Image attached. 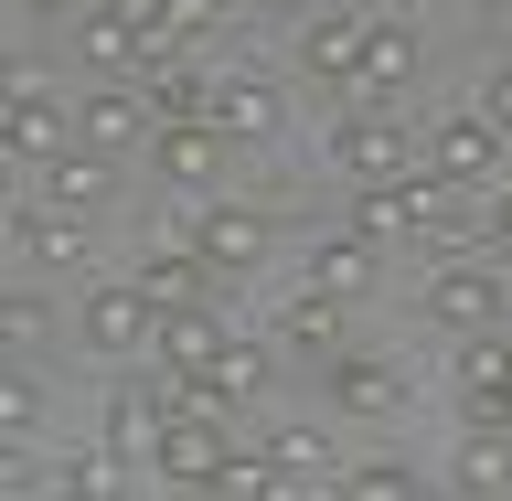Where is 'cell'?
Listing matches in <instances>:
<instances>
[{"mask_svg": "<svg viewBox=\"0 0 512 501\" xmlns=\"http://www.w3.org/2000/svg\"><path fill=\"white\" fill-rule=\"evenodd\" d=\"M320 160H331V182H352V192H384V182H416V139L384 107H342L331 118V139H320Z\"/></svg>", "mask_w": 512, "mask_h": 501, "instance_id": "6da1fadb", "label": "cell"}, {"mask_svg": "<svg viewBox=\"0 0 512 501\" xmlns=\"http://www.w3.org/2000/svg\"><path fill=\"white\" fill-rule=\"evenodd\" d=\"M235 459H246V438H235V427H224L203 395H182V416H171V438H160L150 470L171 480V491H203V501H214V480L235 470Z\"/></svg>", "mask_w": 512, "mask_h": 501, "instance_id": "7a4b0ae2", "label": "cell"}, {"mask_svg": "<svg viewBox=\"0 0 512 501\" xmlns=\"http://www.w3.org/2000/svg\"><path fill=\"white\" fill-rule=\"evenodd\" d=\"M75 342H86V352H107V363L150 352V342H160L150 288H139V278H107V288H86V299H75Z\"/></svg>", "mask_w": 512, "mask_h": 501, "instance_id": "3957f363", "label": "cell"}, {"mask_svg": "<svg viewBox=\"0 0 512 501\" xmlns=\"http://www.w3.org/2000/svg\"><path fill=\"white\" fill-rule=\"evenodd\" d=\"M416 150H427L416 171H427V182H448V192H491V182H502V128H480L470 107H459V118H438Z\"/></svg>", "mask_w": 512, "mask_h": 501, "instance_id": "277c9868", "label": "cell"}, {"mask_svg": "<svg viewBox=\"0 0 512 501\" xmlns=\"http://www.w3.org/2000/svg\"><path fill=\"white\" fill-rule=\"evenodd\" d=\"M416 310L438 320V331H502V267H480V256H448V267H427V299Z\"/></svg>", "mask_w": 512, "mask_h": 501, "instance_id": "5b68a950", "label": "cell"}, {"mask_svg": "<svg viewBox=\"0 0 512 501\" xmlns=\"http://www.w3.org/2000/svg\"><path fill=\"white\" fill-rule=\"evenodd\" d=\"M267 235H278V214H256V203H203L182 246L203 256L214 278H256V267H267Z\"/></svg>", "mask_w": 512, "mask_h": 501, "instance_id": "8992f818", "label": "cell"}, {"mask_svg": "<svg viewBox=\"0 0 512 501\" xmlns=\"http://www.w3.org/2000/svg\"><path fill=\"white\" fill-rule=\"evenodd\" d=\"M214 128L235 139V150H278V139H288V86L267 75V64L214 75Z\"/></svg>", "mask_w": 512, "mask_h": 501, "instance_id": "52a82bcc", "label": "cell"}, {"mask_svg": "<svg viewBox=\"0 0 512 501\" xmlns=\"http://www.w3.org/2000/svg\"><path fill=\"white\" fill-rule=\"evenodd\" d=\"M171 416H182V384H139V374H128L118 395H107V427H96V448H118V459H160Z\"/></svg>", "mask_w": 512, "mask_h": 501, "instance_id": "ba28073f", "label": "cell"}, {"mask_svg": "<svg viewBox=\"0 0 512 501\" xmlns=\"http://www.w3.org/2000/svg\"><path fill=\"white\" fill-rule=\"evenodd\" d=\"M363 32H374V11H363V0H331V11H310V22H299V75H320V86H352Z\"/></svg>", "mask_w": 512, "mask_h": 501, "instance_id": "9c48e42d", "label": "cell"}, {"mask_svg": "<svg viewBox=\"0 0 512 501\" xmlns=\"http://www.w3.org/2000/svg\"><path fill=\"white\" fill-rule=\"evenodd\" d=\"M0 150H11V160H32V171H54V160L75 150V118H64V107L32 86V75H11V118H0Z\"/></svg>", "mask_w": 512, "mask_h": 501, "instance_id": "30bf717a", "label": "cell"}, {"mask_svg": "<svg viewBox=\"0 0 512 501\" xmlns=\"http://www.w3.org/2000/svg\"><path fill=\"white\" fill-rule=\"evenodd\" d=\"M75 139L107 150V160H128V150H150V139H160V107L139 86H96L86 107H75Z\"/></svg>", "mask_w": 512, "mask_h": 501, "instance_id": "8fae6325", "label": "cell"}, {"mask_svg": "<svg viewBox=\"0 0 512 501\" xmlns=\"http://www.w3.org/2000/svg\"><path fill=\"white\" fill-rule=\"evenodd\" d=\"M224 342H235V331H224V310H160V374H171V384H203V374H214V363H224Z\"/></svg>", "mask_w": 512, "mask_h": 501, "instance_id": "7c38bea8", "label": "cell"}, {"mask_svg": "<svg viewBox=\"0 0 512 501\" xmlns=\"http://www.w3.org/2000/svg\"><path fill=\"white\" fill-rule=\"evenodd\" d=\"M406 86H416V22H384V11H374L363 64H352V96H363V107H395Z\"/></svg>", "mask_w": 512, "mask_h": 501, "instance_id": "4fadbf2b", "label": "cell"}, {"mask_svg": "<svg viewBox=\"0 0 512 501\" xmlns=\"http://www.w3.org/2000/svg\"><path fill=\"white\" fill-rule=\"evenodd\" d=\"M267 384H278V342H246V331H235V342H224V363L203 384H182V395H203V406H256V395H267Z\"/></svg>", "mask_w": 512, "mask_h": 501, "instance_id": "5bb4252c", "label": "cell"}, {"mask_svg": "<svg viewBox=\"0 0 512 501\" xmlns=\"http://www.w3.org/2000/svg\"><path fill=\"white\" fill-rule=\"evenodd\" d=\"M150 160H160V182H171V192H214V171L235 160V139H224V128H160Z\"/></svg>", "mask_w": 512, "mask_h": 501, "instance_id": "9a60e30c", "label": "cell"}, {"mask_svg": "<svg viewBox=\"0 0 512 501\" xmlns=\"http://www.w3.org/2000/svg\"><path fill=\"white\" fill-rule=\"evenodd\" d=\"M342 310L352 299H320V288H299L267 331H278V352H299V363H342Z\"/></svg>", "mask_w": 512, "mask_h": 501, "instance_id": "2e32d148", "label": "cell"}, {"mask_svg": "<svg viewBox=\"0 0 512 501\" xmlns=\"http://www.w3.org/2000/svg\"><path fill=\"white\" fill-rule=\"evenodd\" d=\"M331 416H406V374L374 363V352H342L331 363Z\"/></svg>", "mask_w": 512, "mask_h": 501, "instance_id": "e0dca14e", "label": "cell"}, {"mask_svg": "<svg viewBox=\"0 0 512 501\" xmlns=\"http://www.w3.org/2000/svg\"><path fill=\"white\" fill-rule=\"evenodd\" d=\"M448 480H459V501H512V427H459Z\"/></svg>", "mask_w": 512, "mask_h": 501, "instance_id": "ac0fdd59", "label": "cell"}, {"mask_svg": "<svg viewBox=\"0 0 512 501\" xmlns=\"http://www.w3.org/2000/svg\"><path fill=\"white\" fill-rule=\"evenodd\" d=\"M139 288H150V310H214V267L192 246H150L139 256Z\"/></svg>", "mask_w": 512, "mask_h": 501, "instance_id": "d6986e66", "label": "cell"}, {"mask_svg": "<svg viewBox=\"0 0 512 501\" xmlns=\"http://www.w3.org/2000/svg\"><path fill=\"white\" fill-rule=\"evenodd\" d=\"M107 192H118V160H107V150H86V139H75V150L43 171V203H54V214H75V224H86Z\"/></svg>", "mask_w": 512, "mask_h": 501, "instance_id": "ffe728a7", "label": "cell"}, {"mask_svg": "<svg viewBox=\"0 0 512 501\" xmlns=\"http://www.w3.org/2000/svg\"><path fill=\"white\" fill-rule=\"evenodd\" d=\"M11 246H22V267H86V224L54 214V203H22L11 214Z\"/></svg>", "mask_w": 512, "mask_h": 501, "instance_id": "44dd1931", "label": "cell"}, {"mask_svg": "<svg viewBox=\"0 0 512 501\" xmlns=\"http://www.w3.org/2000/svg\"><path fill=\"white\" fill-rule=\"evenodd\" d=\"M299 288H320V299H363V288H374V235H320Z\"/></svg>", "mask_w": 512, "mask_h": 501, "instance_id": "7402d4cb", "label": "cell"}, {"mask_svg": "<svg viewBox=\"0 0 512 501\" xmlns=\"http://www.w3.org/2000/svg\"><path fill=\"white\" fill-rule=\"evenodd\" d=\"M352 235H374V246H406V235H427V203H416V182L352 192Z\"/></svg>", "mask_w": 512, "mask_h": 501, "instance_id": "603a6c76", "label": "cell"}, {"mask_svg": "<svg viewBox=\"0 0 512 501\" xmlns=\"http://www.w3.org/2000/svg\"><path fill=\"white\" fill-rule=\"evenodd\" d=\"M54 491L64 501H118L128 491V459H118V448H64V459H54Z\"/></svg>", "mask_w": 512, "mask_h": 501, "instance_id": "cb8c5ba5", "label": "cell"}, {"mask_svg": "<svg viewBox=\"0 0 512 501\" xmlns=\"http://www.w3.org/2000/svg\"><path fill=\"white\" fill-rule=\"evenodd\" d=\"M256 448H267V459H278L288 480H331V438H320L310 416H278V427H267Z\"/></svg>", "mask_w": 512, "mask_h": 501, "instance_id": "d4e9b609", "label": "cell"}, {"mask_svg": "<svg viewBox=\"0 0 512 501\" xmlns=\"http://www.w3.org/2000/svg\"><path fill=\"white\" fill-rule=\"evenodd\" d=\"M342 501H427V491L406 459H363V470H342Z\"/></svg>", "mask_w": 512, "mask_h": 501, "instance_id": "484cf974", "label": "cell"}, {"mask_svg": "<svg viewBox=\"0 0 512 501\" xmlns=\"http://www.w3.org/2000/svg\"><path fill=\"white\" fill-rule=\"evenodd\" d=\"M32 427H43V384H32V374H11V384H0V438L22 448Z\"/></svg>", "mask_w": 512, "mask_h": 501, "instance_id": "4316f807", "label": "cell"}, {"mask_svg": "<svg viewBox=\"0 0 512 501\" xmlns=\"http://www.w3.org/2000/svg\"><path fill=\"white\" fill-rule=\"evenodd\" d=\"M235 0H171V43H214Z\"/></svg>", "mask_w": 512, "mask_h": 501, "instance_id": "83f0119b", "label": "cell"}, {"mask_svg": "<svg viewBox=\"0 0 512 501\" xmlns=\"http://www.w3.org/2000/svg\"><path fill=\"white\" fill-rule=\"evenodd\" d=\"M470 118H480V128H502V139H512V64H491V75H480Z\"/></svg>", "mask_w": 512, "mask_h": 501, "instance_id": "f1b7e54d", "label": "cell"}, {"mask_svg": "<svg viewBox=\"0 0 512 501\" xmlns=\"http://www.w3.org/2000/svg\"><path fill=\"white\" fill-rule=\"evenodd\" d=\"M43 331H54V310H43V288H11V342H43Z\"/></svg>", "mask_w": 512, "mask_h": 501, "instance_id": "f546056e", "label": "cell"}, {"mask_svg": "<svg viewBox=\"0 0 512 501\" xmlns=\"http://www.w3.org/2000/svg\"><path fill=\"white\" fill-rule=\"evenodd\" d=\"M491 246L512 256V192H491Z\"/></svg>", "mask_w": 512, "mask_h": 501, "instance_id": "4dcf8cb0", "label": "cell"}, {"mask_svg": "<svg viewBox=\"0 0 512 501\" xmlns=\"http://www.w3.org/2000/svg\"><path fill=\"white\" fill-rule=\"evenodd\" d=\"M246 11H267V22H310V0H246Z\"/></svg>", "mask_w": 512, "mask_h": 501, "instance_id": "1f68e13d", "label": "cell"}]
</instances>
